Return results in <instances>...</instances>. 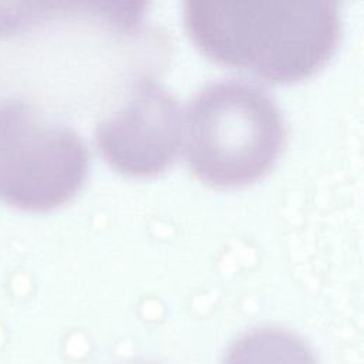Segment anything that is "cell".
I'll return each instance as SVG.
<instances>
[{
    "mask_svg": "<svg viewBox=\"0 0 364 364\" xmlns=\"http://www.w3.org/2000/svg\"><path fill=\"white\" fill-rule=\"evenodd\" d=\"M183 20L210 60L274 82L311 75L340 38L334 1L188 0Z\"/></svg>",
    "mask_w": 364,
    "mask_h": 364,
    "instance_id": "cell-1",
    "label": "cell"
},
{
    "mask_svg": "<svg viewBox=\"0 0 364 364\" xmlns=\"http://www.w3.org/2000/svg\"><path fill=\"white\" fill-rule=\"evenodd\" d=\"M284 141L282 114L260 87L212 81L191 100L185 117L186 158L199 179L239 186L260 178Z\"/></svg>",
    "mask_w": 364,
    "mask_h": 364,
    "instance_id": "cell-2",
    "label": "cell"
},
{
    "mask_svg": "<svg viewBox=\"0 0 364 364\" xmlns=\"http://www.w3.org/2000/svg\"><path fill=\"white\" fill-rule=\"evenodd\" d=\"M88 151L80 135L23 101L0 105V198L26 210H48L81 188Z\"/></svg>",
    "mask_w": 364,
    "mask_h": 364,
    "instance_id": "cell-3",
    "label": "cell"
},
{
    "mask_svg": "<svg viewBox=\"0 0 364 364\" xmlns=\"http://www.w3.org/2000/svg\"><path fill=\"white\" fill-rule=\"evenodd\" d=\"M183 124L178 100L161 82L142 75L127 101L95 127V142L121 173L152 176L176 158Z\"/></svg>",
    "mask_w": 364,
    "mask_h": 364,
    "instance_id": "cell-4",
    "label": "cell"
},
{
    "mask_svg": "<svg viewBox=\"0 0 364 364\" xmlns=\"http://www.w3.org/2000/svg\"><path fill=\"white\" fill-rule=\"evenodd\" d=\"M223 364H317L310 347L279 327H257L243 333L228 348Z\"/></svg>",
    "mask_w": 364,
    "mask_h": 364,
    "instance_id": "cell-5",
    "label": "cell"
}]
</instances>
